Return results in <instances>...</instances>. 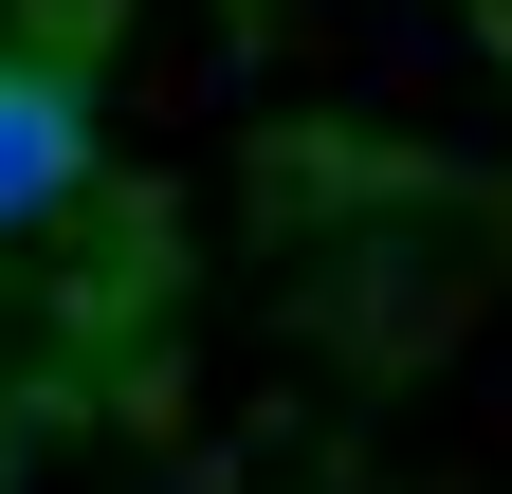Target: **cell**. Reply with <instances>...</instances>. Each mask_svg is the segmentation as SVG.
Wrapping results in <instances>:
<instances>
[{
	"label": "cell",
	"instance_id": "obj_1",
	"mask_svg": "<svg viewBox=\"0 0 512 494\" xmlns=\"http://www.w3.org/2000/svg\"><path fill=\"white\" fill-rule=\"evenodd\" d=\"M74 183H92V92L55 74V55H0V238L55 220Z\"/></svg>",
	"mask_w": 512,
	"mask_h": 494
}]
</instances>
